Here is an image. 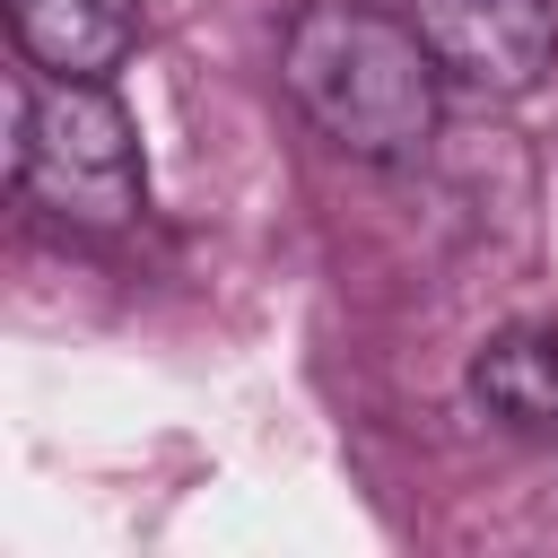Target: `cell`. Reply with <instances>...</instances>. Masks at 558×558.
<instances>
[{
  "instance_id": "cell-1",
  "label": "cell",
  "mask_w": 558,
  "mask_h": 558,
  "mask_svg": "<svg viewBox=\"0 0 558 558\" xmlns=\"http://www.w3.org/2000/svg\"><path fill=\"white\" fill-rule=\"evenodd\" d=\"M279 78L296 96V113L366 157V166H410L436 140V52L418 44V26L357 9V0H314L296 9L288 44H279Z\"/></svg>"
},
{
  "instance_id": "cell-2",
  "label": "cell",
  "mask_w": 558,
  "mask_h": 558,
  "mask_svg": "<svg viewBox=\"0 0 558 558\" xmlns=\"http://www.w3.org/2000/svg\"><path fill=\"white\" fill-rule=\"evenodd\" d=\"M9 174L35 209H52L61 227H96L122 235L148 209V166H140V131L122 113V96L105 78H52L26 70L17 78V148Z\"/></svg>"
},
{
  "instance_id": "cell-3",
  "label": "cell",
  "mask_w": 558,
  "mask_h": 558,
  "mask_svg": "<svg viewBox=\"0 0 558 558\" xmlns=\"http://www.w3.org/2000/svg\"><path fill=\"white\" fill-rule=\"evenodd\" d=\"M410 26L436 52V70L471 96H532L558 61L549 0H410Z\"/></svg>"
},
{
  "instance_id": "cell-4",
  "label": "cell",
  "mask_w": 558,
  "mask_h": 558,
  "mask_svg": "<svg viewBox=\"0 0 558 558\" xmlns=\"http://www.w3.org/2000/svg\"><path fill=\"white\" fill-rule=\"evenodd\" d=\"M9 35L52 78H113L140 52V0H9Z\"/></svg>"
},
{
  "instance_id": "cell-5",
  "label": "cell",
  "mask_w": 558,
  "mask_h": 558,
  "mask_svg": "<svg viewBox=\"0 0 558 558\" xmlns=\"http://www.w3.org/2000/svg\"><path fill=\"white\" fill-rule=\"evenodd\" d=\"M471 392L506 427H558V331H497L471 357Z\"/></svg>"
}]
</instances>
